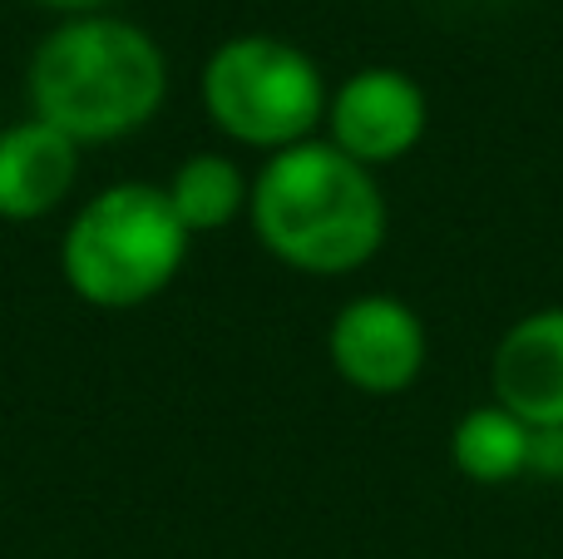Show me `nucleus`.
Masks as SVG:
<instances>
[{
    "instance_id": "nucleus-1",
    "label": "nucleus",
    "mask_w": 563,
    "mask_h": 559,
    "mask_svg": "<svg viewBox=\"0 0 563 559\" xmlns=\"http://www.w3.org/2000/svg\"><path fill=\"white\" fill-rule=\"evenodd\" d=\"M263 248L297 273H356L386 238V204L356 158L336 144H291L267 158L247 194Z\"/></svg>"
},
{
    "instance_id": "nucleus-2",
    "label": "nucleus",
    "mask_w": 563,
    "mask_h": 559,
    "mask_svg": "<svg viewBox=\"0 0 563 559\" xmlns=\"http://www.w3.org/2000/svg\"><path fill=\"white\" fill-rule=\"evenodd\" d=\"M168 65L158 45L129 20L79 15L59 25L30 59L35 119L75 144H109L158 114Z\"/></svg>"
},
{
    "instance_id": "nucleus-3",
    "label": "nucleus",
    "mask_w": 563,
    "mask_h": 559,
    "mask_svg": "<svg viewBox=\"0 0 563 559\" xmlns=\"http://www.w3.org/2000/svg\"><path fill=\"white\" fill-rule=\"evenodd\" d=\"M188 228L154 184H114L75 213L59 248L65 283L89 307H139L178 277Z\"/></svg>"
},
{
    "instance_id": "nucleus-4",
    "label": "nucleus",
    "mask_w": 563,
    "mask_h": 559,
    "mask_svg": "<svg viewBox=\"0 0 563 559\" xmlns=\"http://www.w3.org/2000/svg\"><path fill=\"white\" fill-rule=\"evenodd\" d=\"M203 105L228 139L282 154L291 144H307L327 109V89L321 69L297 45L277 35H238L208 59Z\"/></svg>"
},
{
    "instance_id": "nucleus-5",
    "label": "nucleus",
    "mask_w": 563,
    "mask_h": 559,
    "mask_svg": "<svg viewBox=\"0 0 563 559\" xmlns=\"http://www.w3.org/2000/svg\"><path fill=\"white\" fill-rule=\"evenodd\" d=\"M331 366L366 396H396L426 366V327L396 297H356L327 332Z\"/></svg>"
},
{
    "instance_id": "nucleus-6",
    "label": "nucleus",
    "mask_w": 563,
    "mask_h": 559,
    "mask_svg": "<svg viewBox=\"0 0 563 559\" xmlns=\"http://www.w3.org/2000/svg\"><path fill=\"white\" fill-rule=\"evenodd\" d=\"M327 119H331V144L346 158H356L361 168H376V164H396L420 144L430 109L416 79L376 65L351 75L331 95Z\"/></svg>"
},
{
    "instance_id": "nucleus-7",
    "label": "nucleus",
    "mask_w": 563,
    "mask_h": 559,
    "mask_svg": "<svg viewBox=\"0 0 563 559\" xmlns=\"http://www.w3.org/2000/svg\"><path fill=\"white\" fill-rule=\"evenodd\" d=\"M495 396L525 426H563V307L534 313L495 352Z\"/></svg>"
},
{
    "instance_id": "nucleus-8",
    "label": "nucleus",
    "mask_w": 563,
    "mask_h": 559,
    "mask_svg": "<svg viewBox=\"0 0 563 559\" xmlns=\"http://www.w3.org/2000/svg\"><path fill=\"white\" fill-rule=\"evenodd\" d=\"M79 178V144L49 129L45 119H25L0 134V218L30 223L65 204Z\"/></svg>"
},
{
    "instance_id": "nucleus-9",
    "label": "nucleus",
    "mask_w": 563,
    "mask_h": 559,
    "mask_svg": "<svg viewBox=\"0 0 563 559\" xmlns=\"http://www.w3.org/2000/svg\"><path fill=\"white\" fill-rule=\"evenodd\" d=\"M529 436H534V426H525L499 402L475 406V412L460 416L450 456H455L460 475H470V481L505 485V481H515V475L529 471Z\"/></svg>"
},
{
    "instance_id": "nucleus-10",
    "label": "nucleus",
    "mask_w": 563,
    "mask_h": 559,
    "mask_svg": "<svg viewBox=\"0 0 563 559\" xmlns=\"http://www.w3.org/2000/svg\"><path fill=\"white\" fill-rule=\"evenodd\" d=\"M168 208L178 213V223L188 228V238L194 233H218V228H228L238 213L247 208V178L243 168L233 164V158L223 154H194L178 164V174L168 178Z\"/></svg>"
},
{
    "instance_id": "nucleus-11",
    "label": "nucleus",
    "mask_w": 563,
    "mask_h": 559,
    "mask_svg": "<svg viewBox=\"0 0 563 559\" xmlns=\"http://www.w3.org/2000/svg\"><path fill=\"white\" fill-rule=\"evenodd\" d=\"M539 481H563V426H539L529 436V471Z\"/></svg>"
},
{
    "instance_id": "nucleus-12",
    "label": "nucleus",
    "mask_w": 563,
    "mask_h": 559,
    "mask_svg": "<svg viewBox=\"0 0 563 559\" xmlns=\"http://www.w3.org/2000/svg\"><path fill=\"white\" fill-rule=\"evenodd\" d=\"M45 6H55V10H95V6H104V0H45Z\"/></svg>"
}]
</instances>
